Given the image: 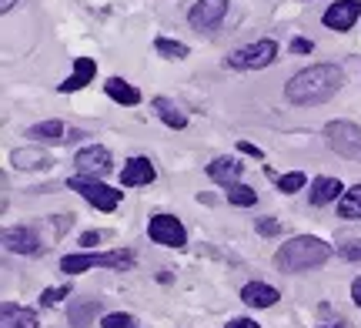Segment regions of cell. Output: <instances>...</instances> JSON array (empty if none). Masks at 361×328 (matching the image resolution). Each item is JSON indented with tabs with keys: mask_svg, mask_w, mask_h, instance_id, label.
Here are the masks:
<instances>
[{
	"mask_svg": "<svg viewBox=\"0 0 361 328\" xmlns=\"http://www.w3.org/2000/svg\"><path fill=\"white\" fill-rule=\"evenodd\" d=\"M341 84H345V71L338 64H311L288 80L284 97H288V104L295 107L324 104V101H331L341 91Z\"/></svg>",
	"mask_w": 361,
	"mask_h": 328,
	"instance_id": "1",
	"label": "cell"
},
{
	"mask_svg": "<svg viewBox=\"0 0 361 328\" xmlns=\"http://www.w3.org/2000/svg\"><path fill=\"white\" fill-rule=\"evenodd\" d=\"M328 258H331V245H328V241H322V238H314V235H298V238H291L288 245L278 248L274 265H278L281 272L298 275V272L322 268Z\"/></svg>",
	"mask_w": 361,
	"mask_h": 328,
	"instance_id": "2",
	"label": "cell"
},
{
	"mask_svg": "<svg viewBox=\"0 0 361 328\" xmlns=\"http://www.w3.org/2000/svg\"><path fill=\"white\" fill-rule=\"evenodd\" d=\"M111 268V272H128L134 268V251H104V255H64L61 258V272L64 275H80L90 268Z\"/></svg>",
	"mask_w": 361,
	"mask_h": 328,
	"instance_id": "3",
	"label": "cell"
},
{
	"mask_svg": "<svg viewBox=\"0 0 361 328\" xmlns=\"http://www.w3.org/2000/svg\"><path fill=\"white\" fill-rule=\"evenodd\" d=\"M67 188L78 191V195L84 198L87 205H94L97 211H114L117 205H121V198H124V191H114V188H107L104 181H97V178H84V174L71 178Z\"/></svg>",
	"mask_w": 361,
	"mask_h": 328,
	"instance_id": "4",
	"label": "cell"
},
{
	"mask_svg": "<svg viewBox=\"0 0 361 328\" xmlns=\"http://www.w3.org/2000/svg\"><path fill=\"white\" fill-rule=\"evenodd\" d=\"M274 57H278V44L264 37V40L245 44V47H238L234 54H228V67H234V71H261V67H268Z\"/></svg>",
	"mask_w": 361,
	"mask_h": 328,
	"instance_id": "5",
	"label": "cell"
},
{
	"mask_svg": "<svg viewBox=\"0 0 361 328\" xmlns=\"http://www.w3.org/2000/svg\"><path fill=\"white\" fill-rule=\"evenodd\" d=\"M324 141L341 158H358L361 154V128L351 121H331L324 128Z\"/></svg>",
	"mask_w": 361,
	"mask_h": 328,
	"instance_id": "6",
	"label": "cell"
},
{
	"mask_svg": "<svg viewBox=\"0 0 361 328\" xmlns=\"http://www.w3.org/2000/svg\"><path fill=\"white\" fill-rule=\"evenodd\" d=\"M147 235L154 245H164V248H184L188 245V231L174 214H154L147 221Z\"/></svg>",
	"mask_w": 361,
	"mask_h": 328,
	"instance_id": "7",
	"label": "cell"
},
{
	"mask_svg": "<svg viewBox=\"0 0 361 328\" xmlns=\"http://www.w3.org/2000/svg\"><path fill=\"white\" fill-rule=\"evenodd\" d=\"M228 17V0H194L191 11H188V20H191L194 30H214Z\"/></svg>",
	"mask_w": 361,
	"mask_h": 328,
	"instance_id": "8",
	"label": "cell"
},
{
	"mask_svg": "<svg viewBox=\"0 0 361 328\" xmlns=\"http://www.w3.org/2000/svg\"><path fill=\"white\" fill-rule=\"evenodd\" d=\"M361 17V4L358 0H338V4H331L328 11H324V27L328 30H338V34H345V30H351V27L358 24Z\"/></svg>",
	"mask_w": 361,
	"mask_h": 328,
	"instance_id": "9",
	"label": "cell"
},
{
	"mask_svg": "<svg viewBox=\"0 0 361 328\" xmlns=\"http://www.w3.org/2000/svg\"><path fill=\"white\" fill-rule=\"evenodd\" d=\"M74 164H78V171L84 174V178H101V174L111 171V151L101 147V145L80 147L78 158H74Z\"/></svg>",
	"mask_w": 361,
	"mask_h": 328,
	"instance_id": "10",
	"label": "cell"
},
{
	"mask_svg": "<svg viewBox=\"0 0 361 328\" xmlns=\"http://www.w3.org/2000/svg\"><path fill=\"white\" fill-rule=\"evenodd\" d=\"M157 178V171L154 164H151V158H130L124 161V171H121V184L124 188H137V184H151Z\"/></svg>",
	"mask_w": 361,
	"mask_h": 328,
	"instance_id": "11",
	"label": "cell"
},
{
	"mask_svg": "<svg viewBox=\"0 0 361 328\" xmlns=\"http://www.w3.org/2000/svg\"><path fill=\"white\" fill-rule=\"evenodd\" d=\"M94 74H97V61H94V57H78V61H74V74H71L57 91L61 94L80 91V87H87L90 80H94Z\"/></svg>",
	"mask_w": 361,
	"mask_h": 328,
	"instance_id": "12",
	"label": "cell"
},
{
	"mask_svg": "<svg viewBox=\"0 0 361 328\" xmlns=\"http://www.w3.org/2000/svg\"><path fill=\"white\" fill-rule=\"evenodd\" d=\"M278 288H271V285H264V281H251V285H245L241 288V302L247 305V308H271V305H278Z\"/></svg>",
	"mask_w": 361,
	"mask_h": 328,
	"instance_id": "13",
	"label": "cell"
},
{
	"mask_svg": "<svg viewBox=\"0 0 361 328\" xmlns=\"http://www.w3.org/2000/svg\"><path fill=\"white\" fill-rule=\"evenodd\" d=\"M4 248L17 251V255H34L40 248V238L30 228H7L4 231Z\"/></svg>",
	"mask_w": 361,
	"mask_h": 328,
	"instance_id": "14",
	"label": "cell"
},
{
	"mask_svg": "<svg viewBox=\"0 0 361 328\" xmlns=\"http://www.w3.org/2000/svg\"><path fill=\"white\" fill-rule=\"evenodd\" d=\"M345 195V184L338 178H314L311 181V205L322 208V205H331V201H341Z\"/></svg>",
	"mask_w": 361,
	"mask_h": 328,
	"instance_id": "15",
	"label": "cell"
},
{
	"mask_svg": "<svg viewBox=\"0 0 361 328\" xmlns=\"http://www.w3.org/2000/svg\"><path fill=\"white\" fill-rule=\"evenodd\" d=\"M241 174H245V164H238L234 158H214L211 164H207V178H211V181H218V184H224V188L238 184Z\"/></svg>",
	"mask_w": 361,
	"mask_h": 328,
	"instance_id": "16",
	"label": "cell"
},
{
	"mask_svg": "<svg viewBox=\"0 0 361 328\" xmlns=\"http://www.w3.org/2000/svg\"><path fill=\"white\" fill-rule=\"evenodd\" d=\"M11 164L20 171H37V168H51L54 161H51V154L40 151V147H13Z\"/></svg>",
	"mask_w": 361,
	"mask_h": 328,
	"instance_id": "17",
	"label": "cell"
},
{
	"mask_svg": "<svg viewBox=\"0 0 361 328\" xmlns=\"http://www.w3.org/2000/svg\"><path fill=\"white\" fill-rule=\"evenodd\" d=\"M104 91H107V97L111 101H117V104H141V91L134 87V84H128V80H121V78H111L107 84H104Z\"/></svg>",
	"mask_w": 361,
	"mask_h": 328,
	"instance_id": "18",
	"label": "cell"
},
{
	"mask_svg": "<svg viewBox=\"0 0 361 328\" xmlns=\"http://www.w3.org/2000/svg\"><path fill=\"white\" fill-rule=\"evenodd\" d=\"M4 328H37V315L30 308L4 302Z\"/></svg>",
	"mask_w": 361,
	"mask_h": 328,
	"instance_id": "19",
	"label": "cell"
},
{
	"mask_svg": "<svg viewBox=\"0 0 361 328\" xmlns=\"http://www.w3.org/2000/svg\"><path fill=\"white\" fill-rule=\"evenodd\" d=\"M154 107H157V118L164 121L171 131H180V128L188 124V114H184L178 104H171L168 97H154Z\"/></svg>",
	"mask_w": 361,
	"mask_h": 328,
	"instance_id": "20",
	"label": "cell"
},
{
	"mask_svg": "<svg viewBox=\"0 0 361 328\" xmlns=\"http://www.w3.org/2000/svg\"><path fill=\"white\" fill-rule=\"evenodd\" d=\"M27 134L37 138V141H44V145H61V141H67L64 124H61V121H40V124H34Z\"/></svg>",
	"mask_w": 361,
	"mask_h": 328,
	"instance_id": "21",
	"label": "cell"
},
{
	"mask_svg": "<svg viewBox=\"0 0 361 328\" xmlns=\"http://www.w3.org/2000/svg\"><path fill=\"white\" fill-rule=\"evenodd\" d=\"M338 214L348 218V221H358L361 218V184H355V188H348V191L341 195V201H338Z\"/></svg>",
	"mask_w": 361,
	"mask_h": 328,
	"instance_id": "22",
	"label": "cell"
},
{
	"mask_svg": "<svg viewBox=\"0 0 361 328\" xmlns=\"http://www.w3.org/2000/svg\"><path fill=\"white\" fill-rule=\"evenodd\" d=\"M154 51L161 54V57H168V61H184L188 57V44H180V40H171V37H157L154 40Z\"/></svg>",
	"mask_w": 361,
	"mask_h": 328,
	"instance_id": "23",
	"label": "cell"
},
{
	"mask_svg": "<svg viewBox=\"0 0 361 328\" xmlns=\"http://www.w3.org/2000/svg\"><path fill=\"white\" fill-rule=\"evenodd\" d=\"M228 201L238 205V208H251V205H258V191L247 188V184H231L228 188Z\"/></svg>",
	"mask_w": 361,
	"mask_h": 328,
	"instance_id": "24",
	"label": "cell"
},
{
	"mask_svg": "<svg viewBox=\"0 0 361 328\" xmlns=\"http://www.w3.org/2000/svg\"><path fill=\"white\" fill-rule=\"evenodd\" d=\"M305 184H308V178H305L301 171H291V174H281V178H278V191H281V195H295Z\"/></svg>",
	"mask_w": 361,
	"mask_h": 328,
	"instance_id": "25",
	"label": "cell"
},
{
	"mask_svg": "<svg viewBox=\"0 0 361 328\" xmlns=\"http://www.w3.org/2000/svg\"><path fill=\"white\" fill-rule=\"evenodd\" d=\"M94 312H97V302H94V298H87L84 305H74V308H71V325L87 328V318L94 315Z\"/></svg>",
	"mask_w": 361,
	"mask_h": 328,
	"instance_id": "26",
	"label": "cell"
},
{
	"mask_svg": "<svg viewBox=\"0 0 361 328\" xmlns=\"http://www.w3.org/2000/svg\"><path fill=\"white\" fill-rule=\"evenodd\" d=\"M338 255L345 262H361V238H341L338 241Z\"/></svg>",
	"mask_w": 361,
	"mask_h": 328,
	"instance_id": "27",
	"label": "cell"
},
{
	"mask_svg": "<svg viewBox=\"0 0 361 328\" xmlns=\"http://www.w3.org/2000/svg\"><path fill=\"white\" fill-rule=\"evenodd\" d=\"M101 328H134V315L128 312H111L101 318Z\"/></svg>",
	"mask_w": 361,
	"mask_h": 328,
	"instance_id": "28",
	"label": "cell"
},
{
	"mask_svg": "<svg viewBox=\"0 0 361 328\" xmlns=\"http://www.w3.org/2000/svg\"><path fill=\"white\" fill-rule=\"evenodd\" d=\"M278 231H281V221H278V218H258V235L274 238Z\"/></svg>",
	"mask_w": 361,
	"mask_h": 328,
	"instance_id": "29",
	"label": "cell"
},
{
	"mask_svg": "<svg viewBox=\"0 0 361 328\" xmlns=\"http://www.w3.org/2000/svg\"><path fill=\"white\" fill-rule=\"evenodd\" d=\"M67 295H71V285H64V288H47L40 295V305H57L61 298H67Z\"/></svg>",
	"mask_w": 361,
	"mask_h": 328,
	"instance_id": "30",
	"label": "cell"
},
{
	"mask_svg": "<svg viewBox=\"0 0 361 328\" xmlns=\"http://www.w3.org/2000/svg\"><path fill=\"white\" fill-rule=\"evenodd\" d=\"M101 241H104L101 231H84V235H80V245H84V248H94V245H101Z\"/></svg>",
	"mask_w": 361,
	"mask_h": 328,
	"instance_id": "31",
	"label": "cell"
},
{
	"mask_svg": "<svg viewBox=\"0 0 361 328\" xmlns=\"http://www.w3.org/2000/svg\"><path fill=\"white\" fill-rule=\"evenodd\" d=\"M291 51H295V54H311V51H314V44H311V40H305V37H295V40H291Z\"/></svg>",
	"mask_w": 361,
	"mask_h": 328,
	"instance_id": "32",
	"label": "cell"
},
{
	"mask_svg": "<svg viewBox=\"0 0 361 328\" xmlns=\"http://www.w3.org/2000/svg\"><path fill=\"white\" fill-rule=\"evenodd\" d=\"M224 328H261V325L255 322V318H231Z\"/></svg>",
	"mask_w": 361,
	"mask_h": 328,
	"instance_id": "33",
	"label": "cell"
},
{
	"mask_svg": "<svg viewBox=\"0 0 361 328\" xmlns=\"http://www.w3.org/2000/svg\"><path fill=\"white\" fill-rule=\"evenodd\" d=\"M238 147H241V151H245V154H251V158H264V151H261V147L258 145H251V141H241V145H238Z\"/></svg>",
	"mask_w": 361,
	"mask_h": 328,
	"instance_id": "34",
	"label": "cell"
},
{
	"mask_svg": "<svg viewBox=\"0 0 361 328\" xmlns=\"http://www.w3.org/2000/svg\"><path fill=\"white\" fill-rule=\"evenodd\" d=\"M351 302L361 308V278H355V281H351Z\"/></svg>",
	"mask_w": 361,
	"mask_h": 328,
	"instance_id": "35",
	"label": "cell"
},
{
	"mask_svg": "<svg viewBox=\"0 0 361 328\" xmlns=\"http://www.w3.org/2000/svg\"><path fill=\"white\" fill-rule=\"evenodd\" d=\"M13 4H17V0H0V11H4V13L13 11Z\"/></svg>",
	"mask_w": 361,
	"mask_h": 328,
	"instance_id": "36",
	"label": "cell"
},
{
	"mask_svg": "<svg viewBox=\"0 0 361 328\" xmlns=\"http://www.w3.org/2000/svg\"><path fill=\"white\" fill-rule=\"evenodd\" d=\"M328 328H341V325H328Z\"/></svg>",
	"mask_w": 361,
	"mask_h": 328,
	"instance_id": "37",
	"label": "cell"
}]
</instances>
